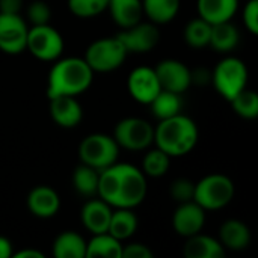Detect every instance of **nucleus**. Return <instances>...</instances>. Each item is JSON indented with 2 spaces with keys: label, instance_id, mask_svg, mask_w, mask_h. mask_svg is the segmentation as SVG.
<instances>
[{
  "label": "nucleus",
  "instance_id": "obj_12",
  "mask_svg": "<svg viewBox=\"0 0 258 258\" xmlns=\"http://www.w3.org/2000/svg\"><path fill=\"white\" fill-rule=\"evenodd\" d=\"M154 71L157 74L162 89L172 91V92L183 95L192 85L190 68L181 60H177V59L160 60L156 65Z\"/></svg>",
  "mask_w": 258,
  "mask_h": 258
},
{
  "label": "nucleus",
  "instance_id": "obj_1",
  "mask_svg": "<svg viewBox=\"0 0 258 258\" xmlns=\"http://www.w3.org/2000/svg\"><path fill=\"white\" fill-rule=\"evenodd\" d=\"M147 192L145 174L130 163L115 162L100 171L97 197L112 209H135L144 203Z\"/></svg>",
  "mask_w": 258,
  "mask_h": 258
},
{
  "label": "nucleus",
  "instance_id": "obj_13",
  "mask_svg": "<svg viewBox=\"0 0 258 258\" xmlns=\"http://www.w3.org/2000/svg\"><path fill=\"white\" fill-rule=\"evenodd\" d=\"M127 88L133 100L147 106L154 100V97L162 89L154 68L145 65L132 70L127 79Z\"/></svg>",
  "mask_w": 258,
  "mask_h": 258
},
{
  "label": "nucleus",
  "instance_id": "obj_30",
  "mask_svg": "<svg viewBox=\"0 0 258 258\" xmlns=\"http://www.w3.org/2000/svg\"><path fill=\"white\" fill-rule=\"evenodd\" d=\"M210 33L212 24L203 20L201 17H197L190 20L184 27V41L194 48H204L210 42Z\"/></svg>",
  "mask_w": 258,
  "mask_h": 258
},
{
  "label": "nucleus",
  "instance_id": "obj_16",
  "mask_svg": "<svg viewBox=\"0 0 258 258\" xmlns=\"http://www.w3.org/2000/svg\"><path fill=\"white\" fill-rule=\"evenodd\" d=\"M50 100V116L62 128H74L82 122L83 109L76 97H54Z\"/></svg>",
  "mask_w": 258,
  "mask_h": 258
},
{
  "label": "nucleus",
  "instance_id": "obj_26",
  "mask_svg": "<svg viewBox=\"0 0 258 258\" xmlns=\"http://www.w3.org/2000/svg\"><path fill=\"white\" fill-rule=\"evenodd\" d=\"M121 255H122V242L109 233L92 234V239L86 242V258H121Z\"/></svg>",
  "mask_w": 258,
  "mask_h": 258
},
{
  "label": "nucleus",
  "instance_id": "obj_10",
  "mask_svg": "<svg viewBox=\"0 0 258 258\" xmlns=\"http://www.w3.org/2000/svg\"><path fill=\"white\" fill-rule=\"evenodd\" d=\"M29 26L20 14L0 12V50L6 54H20L26 50Z\"/></svg>",
  "mask_w": 258,
  "mask_h": 258
},
{
  "label": "nucleus",
  "instance_id": "obj_15",
  "mask_svg": "<svg viewBox=\"0 0 258 258\" xmlns=\"http://www.w3.org/2000/svg\"><path fill=\"white\" fill-rule=\"evenodd\" d=\"M110 216H112V207L106 201H103L100 197L98 200L92 197V200H89L82 207V212H80L82 224L91 234L107 233Z\"/></svg>",
  "mask_w": 258,
  "mask_h": 258
},
{
  "label": "nucleus",
  "instance_id": "obj_33",
  "mask_svg": "<svg viewBox=\"0 0 258 258\" xmlns=\"http://www.w3.org/2000/svg\"><path fill=\"white\" fill-rule=\"evenodd\" d=\"M51 18V9L47 2L44 0H33L27 6V21L32 26L48 24Z\"/></svg>",
  "mask_w": 258,
  "mask_h": 258
},
{
  "label": "nucleus",
  "instance_id": "obj_11",
  "mask_svg": "<svg viewBox=\"0 0 258 258\" xmlns=\"http://www.w3.org/2000/svg\"><path fill=\"white\" fill-rule=\"evenodd\" d=\"M118 39L125 47L127 53H147L153 50L160 41V30L154 23H142L119 32Z\"/></svg>",
  "mask_w": 258,
  "mask_h": 258
},
{
  "label": "nucleus",
  "instance_id": "obj_31",
  "mask_svg": "<svg viewBox=\"0 0 258 258\" xmlns=\"http://www.w3.org/2000/svg\"><path fill=\"white\" fill-rule=\"evenodd\" d=\"M234 112L243 119H255L258 116V95L257 92L245 88L231 101Z\"/></svg>",
  "mask_w": 258,
  "mask_h": 258
},
{
  "label": "nucleus",
  "instance_id": "obj_35",
  "mask_svg": "<svg viewBox=\"0 0 258 258\" xmlns=\"http://www.w3.org/2000/svg\"><path fill=\"white\" fill-rule=\"evenodd\" d=\"M243 24L252 35H258V0H248L243 8Z\"/></svg>",
  "mask_w": 258,
  "mask_h": 258
},
{
  "label": "nucleus",
  "instance_id": "obj_14",
  "mask_svg": "<svg viewBox=\"0 0 258 258\" xmlns=\"http://www.w3.org/2000/svg\"><path fill=\"white\" fill-rule=\"evenodd\" d=\"M206 224V210L195 201L178 204L172 215V227L178 236L187 239L194 234L201 233Z\"/></svg>",
  "mask_w": 258,
  "mask_h": 258
},
{
  "label": "nucleus",
  "instance_id": "obj_22",
  "mask_svg": "<svg viewBox=\"0 0 258 258\" xmlns=\"http://www.w3.org/2000/svg\"><path fill=\"white\" fill-rule=\"evenodd\" d=\"M56 258H86V240L76 231L60 233L51 246Z\"/></svg>",
  "mask_w": 258,
  "mask_h": 258
},
{
  "label": "nucleus",
  "instance_id": "obj_39",
  "mask_svg": "<svg viewBox=\"0 0 258 258\" xmlns=\"http://www.w3.org/2000/svg\"><path fill=\"white\" fill-rule=\"evenodd\" d=\"M14 255V246L9 239L0 236V258H11Z\"/></svg>",
  "mask_w": 258,
  "mask_h": 258
},
{
  "label": "nucleus",
  "instance_id": "obj_17",
  "mask_svg": "<svg viewBox=\"0 0 258 258\" xmlns=\"http://www.w3.org/2000/svg\"><path fill=\"white\" fill-rule=\"evenodd\" d=\"M29 212L41 219L54 216L60 209V198L57 192L48 186H36L27 195Z\"/></svg>",
  "mask_w": 258,
  "mask_h": 258
},
{
  "label": "nucleus",
  "instance_id": "obj_3",
  "mask_svg": "<svg viewBox=\"0 0 258 258\" xmlns=\"http://www.w3.org/2000/svg\"><path fill=\"white\" fill-rule=\"evenodd\" d=\"M198 139L200 130L197 122L184 113L162 119L154 127V144L169 157L189 154L197 147Z\"/></svg>",
  "mask_w": 258,
  "mask_h": 258
},
{
  "label": "nucleus",
  "instance_id": "obj_34",
  "mask_svg": "<svg viewBox=\"0 0 258 258\" xmlns=\"http://www.w3.org/2000/svg\"><path fill=\"white\" fill-rule=\"evenodd\" d=\"M169 194H171V198L177 201L178 204L194 201L195 183L187 178H177L175 181H172L169 187Z\"/></svg>",
  "mask_w": 258,
  "mask_h": 258
},
{
  "label": "nucleus",
  "instance_id": "obj_37",
  "mask_svg": "<svg viewBox=\"0 0 258 258\" xmlns=\"http://www.w3.org/2000/svg\"><path fill=\"white\" fill-rule=\"evenodd\" d=\"M190 80L195 85H207L212 80V73L206 68H198V70H190Z\"/></svg>",
  "mask_w": 258,
  "mask_h": 258
},
{
  "label": "nucleus",
  "instance_id": "obj_8",
  "mask_svg": "<svg viewBox=\"0 0 258 258\" xmlns=\"http://www.w3.org/2000/svg\"><path fill=\"white\" fill-rule=\"evenodd\" d=\"M65 42L62 35L50 24L30 26L27 32L26 50L42 62H54L63 53Z\"/></svg>",
  "mask_w": 258,
  "mask_h": 258
},
{
  "label": "nucleus",
  "instance_id": "obj_4",
  "mask_svg": "<svg viewBox=\"0 0 258 258\" xmlns=\"http://www.w3.org/2000/svg\"><path fill=\"white\" fill-rule=\"evenodd\" d=\"M236 194L234 183L225 174H209L195 183L194 201L206 212H216L227 207Z\"/></svg>",
  "mask_w": 258,
  "mask_h": 258
},
{
  "label": "nucleus",
  "instance_id": "obj_6",
  "mask_svg": "<svg viewBox=\"0 0 258 258\" xmlns=\"http://www.w3.org/2000/svg\"><path fill=\"white\" fill-rule=\"evenodd\" d=\"M127 54L128 53L118 36H106L91 42L83 59L94 73H110L124 63Z\"/></svg>",
  "mask_w": 258,
  "mask_h": 258
},
{
  "label": "nucleus",
  "instance_id": "obj_23",
  "mask_svg": "<svg viewBox=\"0 0 258 258\" xmlns=\"http://www.w3.org/2000/svg\"><path fill=\"white\" fill-rule=\"evenodd\" d=\"M138 225L139 219L133 209H115L112 210L107 233L116 237L118 240L124 242L136 233Z\"/></svg>",
  "mask_w": 258,
  "mask_h": 258
},
{
  "label": "nucleus",
  "instance_id": "obj_18",
  "mask_svg": "<svg viewBox=\"0 0 258 258\" xmlns=\"http://www.w3.org/2000/svg\"><path fill=\"white\" fill-rule=\"evenodd\" d=\"M198 15L210 24L231 21L239 9V0H197Z\"/></svg>",
  "mask_w": 258,
  "mask_h": 258
},
{
  "label": "nucleus",
  "instance_id": "obj_38",
  "mask_svg": "<svg viewBox=\"0 0 258 258\" xmlns=\"http://www.w3.org/2000/svg\"><path fill=\"white\" fill-rule=\"evenodd\" d=\"M23 0H0V12L3 14H20Z\"/></svg>",
  "mask_w": 258,
  "mask_h": 258
},
{
  "label": "nucleus",
  "instance_id": "obj_2",
  "mask_svg": "<svg viewBox=\"0 0 258 258\" xmlns=\"http://www.w3.org/2000/svg\"><path fill=\"white\" fill-rule=\"evenodd\" d=\"M94 80V71L83 57L56 59L48 71L47 97H79Z\"/></svg>",
  "mask_w": 258,
  "mask_h": 258
},
{
  "label": "nucleus",
  "instance_id": "obj_7",
  "mask_svg": "<svg viewBox=\"0 0 258 258\" xmlns=\"http://www.w3.org/2000/svg\"><path fill=\"white\" fill-rule=\"evenodd\" d=\"M119 147L113 136L104 133L88 135L79 147V157L83 165L103 171L118 160Z\"/></svg>",
  "mask_w": 258,
  "mask_h": 258
},
{
  "label": "nucleus",
  "instance_id": "obj_19",
  "mask_svg": "<svg viewBox=\"0 0 258 258\" xmlns=\"http://www.w3.org/2000/svg\"><path fill=\"white\" fill-rule=\"evenodd\" d=\"M219 242L231 251H243L251 243V231L248 225L239 219H228L219 228Z\"/></svg>",
  "mask_w": 258,
  "mask_h": 258
},
{
  "label": "nucleus",
  "instance_id": "obj_40",
  "mask_svg": "<svg viewBox=\"0 0 258 258\" xmlns=\"http://www.w3.org/2000/svg\"><path fill=\"white\" fill-rule=\"evenodd\" d=\"M12 257L15 258H44V254L41 251H36V249H21L18 252H14Z\"/></svg>",
  "mask_w": 258,
  "mask_h": 258
},
{
  "label": "nucleus",
  "instance_id": "obj_29",
  "mask_svg": "<svg viewBox=\"0 0 258 258\" xmlns=\"http://www.w3.org/2000/svg\"><path fill=\"white\" fill-rule=\"evenodd\" d=\"M171 166V157L160 148L148 150L142 160V172L147 178H160L163 177Z\"/></svg>",
  "mask_w": 258,
  "mask_h": 258
},
{
  "label": "nucleus",
  "instance_id": "obj_20",
  "mask_svg": "<svg viewBox=\"0 0 258 258\" xmlns=\"http://www.w3.org/2000/svg\"><path fill=\"white\" fill-rule=\"evenodd\" d=\"M183 254L186 258H222L225 248L218 239L198 233L186 239Z\"/></svg>",
  "mask_w": 258,
  "mask_h": 258
},
{
  "label": "nucleus",
  "instance_id": "obj_27",
  "mask_svg": "<svg viewBox=\"0 0 258 258\" xmlns=\"http://www.w3.org/2000/svg\"><path fill=\"white\" fill-rule=\"evenodd\" d=\"M148 106L151 107L153 115L159 121H162V119H166V118H171V116L181 113L183 98H181V94L166 91V89H160V92L154 97V100Z\"/></svg>",
  "mask_w": 258,
  "mask_h": 258
},
{
  "label": "nucleus",
  "instance_id": "obj_36",
  "mask_svg": "<svg viewBox=\"0 0 258 258\" xmlns=\"http://www.w3.org/2000/svg\"><path fill=\"white\" fill-rule=\"evenodd\" d=\"M154 252L144 243H128L122 245V255L121 258H153Z\"/></svg>",
  "mask_w": 258,
  "mask_h": 258
},
{
  "label": "nucleus",
  "instance_id": "obj_25",
  "mask_svg": "<svg viewBox=\"0 0 258 258\" xmlns=\"http://www.w3.org/2000/svg\"><path fill=\"white\" fill-rule=\"evenodd\" d=\"M142 11L151 23L157 26L166 24L177 17L180 0H142Z\"/></svg>",
  "mask_w": 258,
  "mask_h": 258
},
{
  "label": "nucleus",
  "instance_id": "obj_32",
  "mask_svg": "<svg viewBox=\"0 0 258 258\" xmlns=\"http://www.w3.org/2000/svg\"><path fill=\"white\" fill-rule=\"evenodd\" d=\"M109 0H68V9L79 18H94L107 9Z\"/></svg>",
  "mask_w": 258,
  "mask_h": 258
},
{
  "label": "nucleus",
  "instance_id": "obj_5",
  "mask_svg": "<svg viewBox=\"0 0 258 258\" xmlns=\"http://www.w3.org/2000/svg\"><path fill=\"white\" fill-rule=\"evenodd\" d=\"M248 67L246 63L234 56L221 59L212 71V83L219 95L231 101L240 91L248 86Z\"/></svg>",
  "mask_w": 258,
  "mask_h": 258
},
{
  "label": "nucleus",
  "instance_id": "obj_28",
  "mask_svg": "<svg viewBox=\"0 0 258 258\" xmlns=\"http://www.w3.org/2000/svg\"><path fill=\"white\" fill-rule=\"evenodd\" d=\"M98 178L100 171L82 163L73 172V186L80 195L92 198L98 190Z\"/></svg>",
  "mask_w": 258,
  "mask_h": 258
},
{
  "label": "nucleus",
  "instance_id": "obj_24",
  "mask_svg": "<svg viewBox=\"0 0 258 258\" xmlns=\"http://www.w3.org/2000/svg\"><path fill=\"white\" fill-rule=\"evenodd\" d=\"M239 41H240L239 29L231 21L212 24V33H210L209 45H212L216 51L228 53L237 47Z\"/></svg>",
  "mask_w": 258,
  "mask_h": 258
},
{
  "label": "nucleus",
  "instance_id": "obj_9",
  "mask_svg": "<svg viewBox=\"0 0 258 258\" xmlns=\"http://www.w3.org/2000/svg\"><path fill=\"white\" fill-rule=\"evenodd\" d=\"M113 139L119 148L142 151L154 144V127L147 119L128 116L115 125Z\"/></svg>",
  "mask_w": 258,
  "mask_h": 258
},
{
  "label": "nucleus",
  "instance_id": "obj_21",
  "mask_svg": "<svg viewBox=\"0 0 258 258\" xmlns=\"http://www.w3.org/2000/svg\"><path fill=\"white\" fill-rule=\"evenodd\" d=\"M107 9L112 20L121 27L127 29L142 21V0H109Z\"/></svg>",
  "mask_w": 258,
  "mask_h": 258
}]
</instances>
